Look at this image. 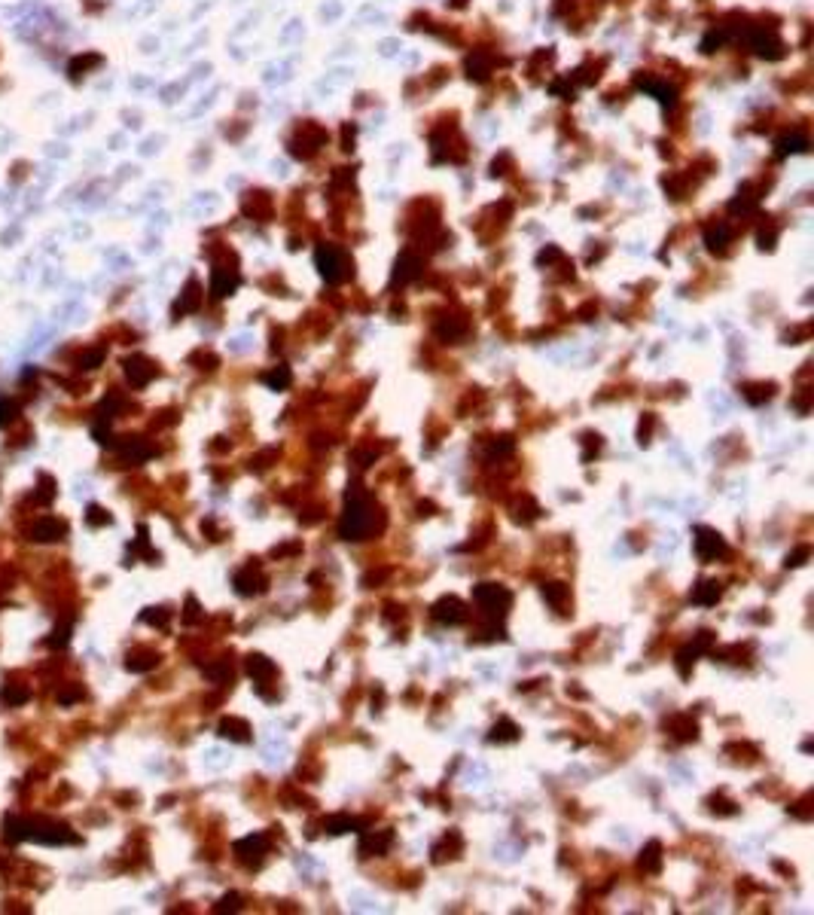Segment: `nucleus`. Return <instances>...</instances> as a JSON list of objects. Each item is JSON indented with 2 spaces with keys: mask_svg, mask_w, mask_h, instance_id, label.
Masks as SVG:
<instances>
[{
  "mask_svg": "<svg viewBox=\"0 0 814 915\" xmlns=\"http://www.w3.org/2000/svg\"><path fill=\"white\" fill-rule=\"evenodd\" d=\"M266 586H269L266 574L257 571L253 565L235 574V592H238V595H244V598H250V595H262V592H266Z\"/></svg>",
  "mask_w": 814,
  "mask_h": 915,
  "instance_id": "obj_8",
  "label": "nucleus"
},
{
  "mask_svg": "<svg viewBox=\"0 0 814 915\" xmlns=\"http://www.w3.org/2000/svg\"><path fill=\"white\" fill-rule=\"evenodd\" d=\"M199 619H201V607H199V601H196V598H186V614H183V623H199Z\"/></svg>",
  "mask_w": 814,
  "mask_h": 915,
  "instance_id": "obj_39",
  "label": "nucleus"
},
{
  "mask_svg": "<svg viewBox=\"0 0 814 915\" xmlns=\"http://www.w3.org/2000/svg\"><path fill=\"white\" fill-rule=\"evenodd\" d=\"M156 665H159V653H152V650H135V653H128V659H126L128 671H150Z\"/></svg>",
  "mask_w": 814,
  "mask_h": 915,
  "instance_id": "obj_17",
  "label": "nucleus"
},
{
  "mask_svg": "<svg viewBox=\"0 0 814 915\" xmlns=\"http://www.w3.org/2000/svg\"><path fill=\"white\" fill-rule=\"evenodd\" d=\"M732 238V232H729V226H723V223H717V226H708L705 229V244H708V248L710 250H723L726 248V241Z\"/></svg>",
  "mask_w": 814,
  "mask_h": 915,
  "instance_id": "obj_22",
  "label": "nucleus"
},
{
  "mask_svg": "<svg viewBox=\"0 0 814 915\" xmlns=\"http://www.w3.org/2000/svg\"><path fill=\"white\" fill-rule=\"evenodd\" d=\"M640 870L644 872H659L662 870V845L653 839V842H647V848L640 851Z\"/></svg>",
  "mask_w": 814,
  "mask_h": 915,
  "instance_id": "obj_18",
  "label": "nucleus"
},
{
  "mask_svg": "<svg viewBox=\"0 0 814 915\" xmlns=\"http://www.w3.org/2000/svg\"><path fill=\"white\" fill-rule=\"evenodd\" d=\"M808 555H811V549H808V546H799L793 555H787V562H784V565H787V567H799V565H805V558H808Z\"/></svg>",
  "mask_w": 814,
  "mask_h": 915,
  "instance_id": "obj_42",
  "label": "nucleus"
},
{
  "mask_svg": "<svg viewBox=\"0 0 814 915\" xmlns=\"http://www.w3.org/2000/svg\"><path fill=\"white\" fill-rule=\"evenodd\" d=\"M391 842H394V833L391 830H381V833H366V836L360 839V854H366V858H372V854H384L391 848Z\"/></svg>",
  "mask_w": 814,
  "mask_h": 915,
  "instance_id": "obj_12",
  "label": "nucleus"
},
{
  "mask_svg": "<svg viewBox=\"0 0 814 915\" xmlns=\"http://www.w3.org/2000/svg\"><path fill=\"white\" fill-rule=\"evenodd\" d=\"M720 595H723V586L717 583V580H701V583L693 589V604H717L720 601Z\"/></svg>",
  "mask_w": 814,
  "mask_h": 915,
  "instance_id": "obj_14",
  "label": "nucleus"
},
{
  "mask_svg": "<svg viewBox=\"0 0 814 915\" xmlns=\"http://www.w3.org/2000/svg\"><path fill=\"white\" fill-rule=\"evenodd\" d=\"M357 827H363V824L357 818H351V815H333V818L323 821V830H327L330 836H342V833H351Z\"/></svg>",
  "mask_w": 814,
  "mask_h": 915,
  "instance_id": "obj_19",
  "label": "nucleus"
},
{
  "mask_svg": "<svg viewBox=\"0 0 814 915\" xmlns=\"http://www.w3.org/2000/svg\"><path fill=\"white\" fill-rule=\"evenodd\" d=\"M671 726H677L674 736H677L680 741H693V738H698V726L693 723V720H686V717H674V720H671Z\"/></svg>",
  "mask_w": 814,
  "mask_h": 915,
  "instance_id": "obj_30",
  "label": "nucleus"
},
{
  "mask_svg": "<svg viewBox=\"0 0 814 915\" xmlns=\"http://www.w3.org/2000/svg\"><path fill=\"white\" fill-rule=\"evenodd\" d=\"M473 598L491 619H501L513 604V592L506 586H497V583H479L473 589Z\"/></svg>",
  "mask_w": 814,
  "mask_h": 915,
  "instance_id": "obj_2",
  "label": "nucleus"
},
{
  "mask_svg": "<svg viewBox=\"0 0 814 915\" xmlns=\"http://www.w3.org/2000/svg\"><path fill=\"white\" fill-rule=\"evenodd\" d=\"M101 360H104V351L95 348V351H89V354H83V357H79V366H83V370H95Z\"/></svg>",
  "mask_w": 814,
  "mask_h": 915,
  "instance_id": "obj_41",
  "label": "nucleus"
},
{
  "mask_svg": "<svg viewBox=\"0 0 814 915\" xmlns=\"http://www.w3.org/2000/svg\"><path fill=\"white\" fill-rule=\"evenodd\" d=\"M199 284L196 281H189L186 284V290H183V299L177 302V314H186V311H196L199 309Z\"/></svg>",
  "mask_w": 814,
  "mask_h": 915,
  "instance_id": "obj_25",
  "label": "nucleus"
},
{
  "mask_svg": "<svg viewBox=\"0 0 814 915\" xmlns=\"http://www.w3.org/2000/svg\"><path fill=\"white\" fill-rule=\"evenodd\" d=\"M67 531V525H65V518H55V516H46V518H40V522L30 528V537H34L37 543H55L61 540Z\"/></svg>",
  "mask_w": 814,
  "mask_h": 915,
  "instance_id": "obj_10",
  "label": "nucleus"
},
{
  "mask_svg": "<svg viewBox=\"0 0 814 915\" xmlns=\"http://www.w3.org/2000/svg\"><path fill=\"white\" fill-rule=\"evenodd\" d=\"M86 522L95 528V525H110V513L101 510V506H89L86 510Z\"/></svg>",
  "mask_w": 814,
  "mask_h": 915,
  "instance_id": "obj_36",
  "label": "nucleus"
},
{
  "mask_svg": "<svg viewBox=\"0 0 814 915\" xmlns=\"http://www.w3.org/2000/svg\"><path fill=\"white\" fill-rule=\"evenodd\" d=\"M208 677H213V680L229 677V665H213V668H208Z\"/></svg>",
  "mask_w": 814,
  "mask_h": 915,
  "instance_id": "obj_48",
  "label": "nucleus"
},
{
  "mask_svg": "<svg viewBox=\"0 0 814 915\" xmlns=\"http://www.w3.org/2000/svg\"><path fill=\"white\" fill-rule=\"evenodd\" d=\"M433 619L436 623H442V626H457V623H464L467 619V607H464L461 598L442 595L440 601L433 604Z\"/></svg>",
  "mask_w": 814,
  "mask_h": 915,
  "instance_id": "obj_7",
  "label": "nucleus"
},
{
  "mask_svg": "<svg viewBox=\"0 0 814 915\" xmlns=\"http://www.w3.org/2000/svg\"><path fill=\"white\" fill-rule=\"evenodd\" d=\"M4 836L6 842H25L28 839V818H18V815H9L4 824Z\"/></svg>",
  "mask_w": 814,
  "mask_h": 915,
  "instance_id": "obj_23",
  "label": "nucleus"
},
{
  "mask_svg": "<svg viewBox=\"0 0 814 915\" xmlns=\"http://www.w3.org/2000/svg\"><path fill=\"white\" fill-rule=\"evenodd\" d=\"M515 738H518V726L513 723V720H501V723H494L491 736H488V741H515Z\"/></svg>",
  "mask_w": 814,
  "mask_h": 915,
  "instance_id": "obj_26",
  "label": "nucleus"
},
{
  "mask_svg": "<svg viewBox=\"0 0 814 915\" xmlns=\"http://www.w3.org/2000/svg\"><path fill=\"white\" fill-rule=\"evenodd\" d=\"M28 839L30 842H43V845H65V842H74L77 836L65 827V824L28 818Z\"/></svg>",
  "mask_w": 814,
  "mask_h": 915,
  "instance_id": "obj_3",
  "label": "nucleus"
},
{
  "mask_svg": "<svg viewBox=\"0 0 814 915\" xmlns=\"http://www.w3.org/2000/svg\"><path fill=\"white\" fill-rule=\"evenodd\" d=\"M696 555L701 562H714V558L726 555V540L714 528H696Z\"/></svg>",
  "mask_w": 814,
  "mask_h": 915,
  "instance_id": "obj_6",
  "label": "nucleus"
},
{
  "mask_svg": "<svg viewBox=\"0 0 814 915\" xmlns=\"http://www.w3.org/2000/svg\"><path fill=\"white\" fill-rule=\"evenodd\" d=\"M318 269L330 284H339V281H345V274H348V260H345V253L339 248H333V244H320L318 248Z\"/></svg>",
  "mask_w": 814,
  "mask_h": 915,
  "instance_id": "obj_4",
  "label": "nucleus"
},
{
  "mask_svg": "<svg viewBox=\"0 0 814 915\" xmlns=\"http://www.w3.org/2000/svg\"><path fill=\"white\" fill-rule=\"evenodd\" d=\"M771 394H775V388H771V384H747V388H745L747 403H754V406L771 400Z\"/></svg>",
  "mask_w": 814,
  "mask_h": 915,
  "instance_id": "obj_28",
  "label": "nucleus"
},
{
  "mask_svg": "<svg viewBox=\"0 0 814 915\" xmlns=\"http://www.w3.org/2000/svg\"><path fill=\"white\" fill-rule=\"evenodd\" d=\"M58 699L65 702V705H70V702H79V699H83V689H67V693H61Z\"/></svg>",
  "mask_w": 814,
  "mask_h": 915,
  "instance_id": "obj_49",
  "label": "nucleus"
},
{
  "mask_svg": "<svg viewBox=\"0 0 814 915\" xmlns=\"http://www.w3.org/2000/svg\"><path fill=\"white\" fill-rule=\"evenodd\" d=\"M67 640H70V626H67V623H61V626L55 628V635L49 638V647H65Z\"/></svg>",
  "mask_w": 814,
  "mask_h": 915,
  "instance_id": "obj_40",
  "label": "nucleus"
},
{
  "mask_svg": "<svg viewBox=\"0 0 814 915\" xmlns=\"http://www.w3.org/2000/svg\"><path fill=\"white\" fill-rule=\"evenodd\" d=\"M754 46H757V52H759V55H766V58H778V55H781V43H778L775 37L754 34Z\"/></svg>",
  "mask_w": 814,
  "mask_h": 915,
  "instance_id": "obj_27",
  "label": "nucleus"
},
{
  "mask_svg": "<svg viewBox=\"0 0 814 915\" xmlns=\"http://www.w3.org/2000/svg\"><path fill=\"white\" fill-rule=\"evenodd\" d=\"M217 732L229 741H241V745L250 741V726H247V720H241V717H223Z\"/></svg>",
  "mask_w": 814,
  "mask_h": 915,
  "instance_id": "obj_11",
  "label": "nucleus"
},
{
  "mask_svg": "<svg viewBox=\"0 0 814 915\" xmlns=\"http://www.w3.org/2000/svg\"><path fill=\"white\" fill-rule=\"evenodd\" d=\"M119 455L126 458V461H131V464H140V461H147V458H152L156 452H152V445H147L144 440H138V436H131V440H126V443H122Z\"/></svg>",
  "mask_w": 814,
  "mask_h": 915,
  "instance_id": "obj_15",
  "label": "nucleus"
},
{
  "mask_svg": "<svg viewBox=\"0 0 814 915\" xmlns=\"http://www.w3.org/2000/svg\"><path fill=\"white\" fill-rule=\"evenodd\" d=\"M543 598L552 607H564V601H567V586L558 583V580H555V583H543Z\"/></svg>",
  "mask_w": 814,
  "mask_h": 915,
  "instance_id": "obj_24",
  "label": "nucleus"
},
{
  "mask_svg": "<svg viewBox=\"0 0 814 915\" xmlns=\"http://www.w3.org/2000/svg\"><path fill=\"white\" fill-rule=\"evenodd\" d=\"M140 619L150 626H165L168 623V610L165 607H147L144 614H140Z\"/></svg>",
  "mask_w": 814,
  "mask_h": 915,
  "instance_id": "obj_32",
  "label": "nucleus"
},
{
  "mask_svg": "<svg viewBox=\"0 0 814 915\" xmlns=\"http://www.w3.org/2000/svg\"><path fill=\"white\" fill-rule=\"evenodd\" d=\"M649 431H653V415H647V424H644V421H640V431H637V436H640V443H647V440H649Z\"/></svg>",
  "mask_w": 814,
  "mask_h": 915,
  "instance_id": "obj_47",
  "label": "nucleus"
},
{
  "mask_svg": "<svg viewBox=\"0 0 814 915\" xmlns=\"http://www.w3.org/2000/svg\"><path fill=\"white\" fill-rule=\"evenodd\" d=\"M696 659H698V650H696L693 644L680 650V653H677V671H680V675H684V677H689V671H693Z\"/></svg>",
  "mask_w": 814,
  "mask_h": 915,
  "instance_id": "obj_29",
  "label": "nucleus"
},
{
  "mask_svg": "<svg viewBox=\"0 0 814 915\" xmlns=\"http://www.w3.org/2000/svg\"><path fill=\"white\" fill-rule=\"evenodd\" d=\"M510 452H513V440H510V436H503L501 443H491V455L501 458V455H510Z\"/></svg>",
  "mask_w": 814,
  "mask_h": 915,
  "instance_id": "obj_46",
  "label": "nucleus"
},
{
  "mask_svg": "<svg viewBox=\"0 0 814 915\" xmlns=\"http://www.w3.org/2000/svg\"><path fill=\"white\" fill-rule=\"evenodd\" d=\"M418 269H421L418 257H412V253H403V257L396 260V274H394V281H400V284L412 281L415 274H418Z\"/></svg>",
  "mask_w": 814,
  "mask_h": 915,
  "instance_id": "obj_20",
  "label": "nucleus"
},
{
  "mask_svg": "<svg viewBox=\"0 0 814 915\" xmlns=\"http://www.w3.org/2000/svg\"><path fill=\"white\" fill-rule=\"evenodd\" d=\"M266 851H269V839L262 836V833H253V836H244L235 842V858L244 867H260Z\"/></svg>",
  "mask_w": 814,
  "mask_h": 915,
  "instance_id": "obj_5",
  "label": "nucleus"
},
{
  "mask_svg": "<svg viewBox=\"0 0 814 915\" xmlns=\"http://www.w3.org/2000/svg\"><path fill=\"white\" fill-rule=\"evenodd\" d=\"M710 644H714V635H710V632H698V635H696V640H693V647L698 650V653H705V650H708Z\"/></svg>",
  "mask_w": 814,
  "mask_h": 915,
  "instance_id": "obj_45",
  "label": "nucleus"
},
{
  "mask_svg": "<svg viewBox=\"0 0 814 915\" xmlns=\"http://www.w3.org/2000/svg\"><path fill=\"white\" fill-rule=\"evenodd\" d=\"M262 382H266L272 391H284V388H290L293 372H290V366H274V370H269L266 375H262Z\"/></svg>",
  "mask_w": 814,
  "mask_h": 915,
  "instance_id": "obj_21",
  "label": "nucleus"
},
{
  "mask_svg": "<svg viewBox=\"0 0 814 915\" xmlns=\"http://www.w3.org/2000/svg\"><path fill=\"white\" fill-rule=\"evenodd\" d=\"M710 809L720 811V815H735V802L729 799H710Z\"/></svg>",
  "mask_w": 814,
  "mask_h": 915,
  "instance_id": "obj_44",
  "label": "nucleus"
},
{
  "mask_svg": "<svg viewBox=\"0 0 814 915\" xmlns=\"http://www.w3.org/2000/svg\"><path fill=\"white\" fill-rule=\"evenodd\" d=\"M244 665H247V675L253 680H269L274 675V662H272L269 656H262V653L247 656V662H244Z\"/></svg>",
  "mask_w": 814,
  "mask_h": 915,
  "instance_id": "obj_16",
  "label": "nucleus"
},
{
  "mask_svg": "<svg viewBox=\"0 0 814 915\" xmlns=\"http://www.w3.org/2000/svg\"><path fill=\"white\" fill-rule=\"evenodd\" d=\"M122 370H126V379L135 384V388H144V384H150L152 379H156V366H152V360H147V357H128L126 363H122Z\"/></svg>",
  "mask_w": 814,
  "mask_h": 915,
  "instance_id": "obj_9",
  "label": "nucleus"
},
{
  "mask_svg": "<svg viewBox=\"0 0 814 915\" xmlns=\"http://www.w3.org/2000/svg\"><path fill=\"white\" fill-rule=\"evenodd\" d=\"M640 86H644L647 92H653V95H659V101H665V104L674 101V92H671L668 86H659V83H653V79H640Z\"/></svg>",
  "mask_w": 814,
  "mask_h": 915,
  "instance_id": "obj_34",
  "label": "nucleus"
},
{
  "mask_svg": "<svg viewBox=\"0 0 814 915\" xmlns=\"http://www.w3.org/2000/svg\"><path fill=\"white\" fill-rule=\"evenodd\" d=\"M805 147H808L805 138H787V140H781L778 152H781V156H787V152H799V150H805Z\"/></svg>",
  "mask_w": 814,
  "mask_h": 915,
  "instance_id": "obj_37",
  "label": "nucleus"
},
{
  "mask_svg": "<svg viewBox=\"0 0 814 915\" xmlns=\"http://www.w3.org/2000/svg\"><path fill=\"white\" fill-rule=\"evenodd\" d=\"M18 415V406L13 400H0V427H6Z\"/></svg>",
  "mask_w": 814,
  "mask_h": 915,
  "instance_id": "obj_38",
  "label": "nucleus"
},
{
  "mask_svg": "<svg viewBox=\"0 0 814 915\" xmlns=\"http://www.w3.org/2000/svg\"><path fill=\"white\" fill-rule=\"evenodd\" d=\"M30 699V689L28 687H4V702L6 705H25V702Z\"/></svg>",
  "mask_w": 814,
  "mask_h": 915,
  "instance_id": "obj_31",
  "label": "nucleus"
},
{
  "mask_svg": "<svg viewBox=\"0 0 814 915\" xmlns=\"http://www.w3.org/2000/svg\"><path fill=\"white\" fill-rule=\"evenodd\" d=\"M375 516H372V501L366 497L360 488H354L345 497V513L339 522V534L345 540H366V534L372 531Z\"/></svg>",
  "mask_w": 814,
  "mask_h": 915,
  "instance_id": "obj_1",
  "label": "nucleus"
},
{
  "mask_svg": "<svg viewBox=\"0 0 814 915\" xmlns=\"http://www.w3.org/2000/svg\"><path fill=\"white\" fill-rule=\"evenodd\" d=\"M436 333L442 336V339H457V336H464V323H455V321H442L440 327H436Z\"/></svg>",
  "mask_w": 814,
  "mask_h": 915,
  "instance_id": "obj_35",
  "label": "nucleus"
},
{
  "mask_svg": "<svg viewBox=\"0 0 814 915\" xmlns=\"http://www.w3.org/2000/svg\"><path fill=\"white\" fill-rule=\"evenodd\" d=\"M238 287V272L235 269H213V281H211V293L213 296H229Z\"/></svg>",
  "mask_w": 814,
  "mask_h": 915,
  "instance_id": "obj_13",
  "label": "nucleus"
},
{
  "mask_svg": "<svg viewBox=\"0 0 814 915\" xmlns=\"http://www.w3.org/2000/svg\"><path fill=\"white\" fill-rule=\"evenodd\" d=\"M52 497H55V479H52V476H40V492H37V501L40 504H46V501H52Z\"/></svg>",
  "mask_w": 814,
  "mask_h": 915,
  "instance_id": "obj_33",
  "label": "nucleus"
},
{
  "mask_svg": "<svg viewBox=\"0 0 814 915\" xmlns=\"http://www.w3.org/2000/svg\"><path fill=\"white\" fill-rule=\"evenodd\" d=\"M226 909H241V897L238 894H226L220 903H217V912H226Z\"/></svg>",
  "mask_w": 814,
  "mask_h": 915,
  "instance_id": "obj_43",
  "label": "nucleus"
}]
</instances>
